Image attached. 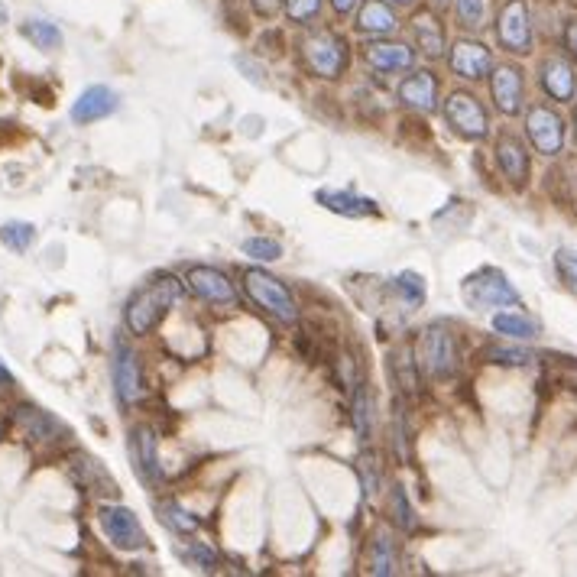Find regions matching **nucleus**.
Returning a JSON list of instances; mask_svg holds the SVG:
<instances>
[{"mask_svg": "<svg viewBox=\"0 0 577 577\" xmlns=\"http://www.w3.org/2000/svg\"><path fill=\"white\" fill-rule=\"evenodd\" d=\"M179 299H182V283H179L176 276H169V273L156 276V279H150L146 286H140V289L127 299V312H124L130 334H137V338H146V334H150V331L159 325V321L166 318V312H169V308L176 305Z\"/></svg>", "mask_w": 577, "mask_h": 577, "instance_id": "nucleus-1", "label": "nucleus"}, {"mask_svg": "<svg viewBox=\"0 0 577 577\" xmlns=\"http://www.w3.org/2000/svg\"><path fill=\"white\" fill-rule=\"evenodd\" d=\"M302 59L318 78H341L351 69V43L334 30H315L302 39Z\"/></svg>", "mask_w": 577, "mask_h": 577, "instance_id": "nucleus-2", "label": "nucleus"}, {"mask_svg": "<svg viewBox=\"0 0 577 577\" xmlns=\"http://www.w3.org/2000/svg\"><path fill=\"white\" fill-rule=\"evenodd\" d=\"M464 302L477 308V312H490V308H519L522 299L513 289V283L506 279V273L493 270V266H483V270L471 273L461 283Z\"/></svg>", "mask_w": 577, "mask_h": 577, "instance_id": "nucleus-3", "label": "nucleus"}, {"mask_svg": "<svg viewBox=\"0 0 577 577\" xmlns=\"http://www.w3.org/2000/svg\"><path fill=\"white\" fill-rule=\"evenodd\" d=\"M244 289L253 302H257L266 315H273L279 325H295L299 321V305H295L292 292L286 289L283 279H276L266 270H244Z\"/></svg>", "mask_w": 577, "mask_h": 577, "instance_id": "nucleus-4", "label": "nucleus"}, {"mask_svg": "<svg viewBox=\"0 0 577 577\" xmlns=\"http://www.w3.org/2000/svg\"><path fill=\"white\" fill-rule=\"evenodd\" d=\"M445 120L448 127L464 140H487L490 133V114L471 91H451L445 101Z\"/></svg>", "mask_w": 577, "mask_h": 577, "instance_id": "nucleus-5", "label": "nucleus"}, {"mask_svg": "<svg viewBox=\"0 0 577 577\" xmlns=\"http://www.w3.org/2000/svg\"><path fill=\"white\" fill-rule=\"evenodd\" d=\"M98 522L107 535V542L120 552H140V548H150V539H146L143 522L137 519V513L127 506H101L98 509Z\"/></svg>", "mask_w": 577, "mask_h": 577, "instance_id": "nucleus-6", "label": "nucleus"}, {"mask_svg": "<svg viewBox=\"0 0 577 577\" xmlns=\"http://www.w3.org/2000/svg\"><path fill=\"white\" fill-rule=\"evenodd\" d=\"M496 39L513 56H529L532 52V17L526 0H506L496 13Z\"/></svg>", "mask_w": 577, "mask_h": 577, "instance_id": "nucleus-7", "label": "nucleus"}, {"mask_svg": "<svg viewBox=\"0 0 577 577\" xmlns=\"http://www.w3.org/2000/svg\"><path fill=\"white\" fill-rule=\"evenodd\" d=\"M419 357H422V367L428 370V377L435 380H451L454 373H458V344H454V334L441 325L425 328Z\"/></svg>", "mask_w": 577, "mask_h": 577, "instance_id": "nucleus-8", "label": "nucleus"}, {"mask_svg": "<svg viewBox=\"0 0 577 577\" xmlns=\"http://www.w3.org/2000/svg\"><path fill=\"white\" fill-rule=\"evenodd\" d=\"M565 120L548 104H532L526 111V137L542 156H558L565 150Z\"/></svg>", "mask_w": 577, "mask_h": 577, "instance_id": "nucleus-9", "label": "nucleus"}, {"mask_svg": "<svg viewBox=\"0 0 577 577\" xmlns=\"http://www.w3.org/2000/svg\"><path fill=\"white\" fill-rule=\"evenodd\" d=\"M490 95H493V104L500 114H506V117L522 114V101H526V72H522L516 62L493 65Z\"/></svg>", "mask_w": 577, "mask_h": 577, "instance_id": "nucleus-10", "label": "nucleus"}, {"mask_svg": "<svg viewBox=\"0 0 577 577\" xmlns=\"http://www.w3.org/2000/svg\"><path fill=\"white\" fill-rule=\"evenodd\" d=\"M448 65L454 75L464 78V82H480V78H487L493 72V52L487 43H480V39L464 36L451 46Z\"/></svg>", "mask_w": 577, "mask_h": 577, "instance_id": "nucleus-11", "label": "nucleus"}, {"mask_svg": "<svg viewBox=\"0 0 577 577\" xmlns=\"http://www.w3.org/2000/svg\"><path fill=\"white\" fill-rule=\"evenodd\" d=\"M360 56L370 65V69L377 72H409L412 62H415V49L409 43H402V39H389V36H373L370 43H364L360 49Z\"/></svg>", "mask_w": 577, "mask_h": 577, "instance_id": "nucleus-12", "label": "nucleus"}, {"mask_svg": "<svg viewBox=\"0 0 577 577\" xmlns=\"http://www.w3.org/2000/svg\"><path fill=\"white\" fill-rule=\"evenodd\" d=\"M185 286H189L198 299H205L211 305H234L237 302V289L221 270L214 266H189L185 270Z\"/></svg>", "mask_w": 577, "mask_h": 577, "instance_id": "nucleus-13", "label": "nucleus"}, {"mask_svg": "<svg viewBox=\"0 0 577 577\" xmlns=\"http://www.w3.org/2000/svg\"><path fill=\"white\" fill-rule=\"evenodd\" d=\"M114 389H117V399L124 402V406H133V402H140V396H143L140 357L120 341H117V351H114Z\"/></svg>", "mask_w": 577, "mask_h": 577, "instance_id": "nucleus-14", "label": "nucleus"}, {"mask_svg": "<svg viewBox=\"0 0 577 577\" xmlns=\"http://www.w3.org/2000/svg\"><path fill=\"white\" fill-rule=\"evenodd\" d=\"M409 30H412V39H415V46H419V52L425 59H445V23L438 20V13L432 7H422L415 17L409 20Z\"/></svg>", "mask_w": 577, "mask_h": 577, "instance_id": "nucleus-15", "label": "nucleus"}, {"mask_svg": "<svg viewBox=\"0 0 577 577\" xmlns=\"http://www.w3.org/2000/svg\"><path fill=\"white\" fill-rule=\"evenodd\" d=\"M496 163H500V172L503 179H509V185L522 189V185L529 182V153L516 133L503 130L500 137H496Z\"/></svg>", "mask_w": 577, "mask_h": 577, "instance_id": "nucleus-16", "label": "nucleus"}, {"mask_svg": "<svg viewBox=\"0 0 577 577\" xmlns=\"http://www.w3.org/2000/svg\"><path fill=\"white\" fill-rule=\"evenodd\" d=\"M354 30L360 36H393L399 30L396 7L386 4V0H360V7L354 10Z\"/></svg>", "mask_w": 577, "mask_h": 577, "instance_id": "nucleus-17", "label": "nucleus"}, {"mask_svg": "<svg viewBox=\"0 0 577 577\" xmlns=\"http://www.w3.org/2000/svg\"><path fill=\"white\" fill-rule=\"evenodd\" d=\"M539 82H542V91L552 101L558 104H568L577 91V72L568 59L561 56H548L542 65H539Z\"/></svg>", "mask_w": 577, "mask_h": 577, "instance_id": "nucleus-18", "label": "nucleus"}, {"mask_svg": "<svg viewBox=\"0 0 577 577\" xmlns=\"http://www.w3.org/2000/svg\"><path fill=\"white\" fill-rule=\"evenodd\" d=\"M399 101L412 107V111H422V114H432L438 107V78L435 72L419 69V72H409L406 78L399 82Z\"/></svg>", "mask_w": 577, "mask_h": 577, "instance_id": "nucleus-19", "label": "nucleus"}, {"mask_svg": "<svg viewBox=\"0 0 577 577\" xmlns=\"http://www.w3.org/2000/svg\"><path fill=\"white\" fill-rule=\"evenodd\" d=\"M130 461L137 464V471L146 483H159V477H163L156 454V432L150 425H137L130 432Z\"/></svg>", "mask_w": 577, "mask_h": 577, "instance_id": "nucleus-20", "label": "nucleus"}, {"mask_svg": "<svg viewBox=\"0 0 577 577\" xmlns=\"http://www.w3.org/2000/svg\"><path fill=\"white\" fill-rule=\"evenodd\" d=\"M120 107V98L114 95L107 85H95L82 91V98L72 104V120L75 124H95V120H104L107 114H114Z\"/></svg>", "mask_w": 577, "mask_h": 577, "instance_id": "nucleus-21", "label": "nucleus"}, {"mask_svg": "<svg viewBox=\"0 0 577 577\" xmlns=\"http://www.w3.org/2000/svg\"><path fill=\"white\" fill-rule=\"evenodd\" d=\"M72 474H75V480L82 483L85 490H91V493H101V496H117V493H120L114 477L101 467V461L88 458V454H75V458H72Z\"/></svg>", "mask_w": 577, "mask_h": 577, "instance_id": "nucleus-22", "label": "nucleus"}, {"mask_svg": "<svg viewBox=\"0 0 577 577\" xmlns=\"http://www.w3.org/2000/svg\"><path fill=\"white\" fill-rule=\"evenodd\" d=\"M318 205H325L334 214H344V218H367V214H380L377 201L364 198V195H354V192H318Z\"/></svg>", "mask_w": 577, "mask_h": 577, "instance_id": "nucleus-23", "label": "nucleus"}, {"mask_svg": "<svg viewBox=\"0 0 577 577\" xmlns=\"http://www.w3.org/2000/svg\"><path fill=\"white\" fill-rule=\"evenodd\" d=\"M367 571L370 574H396V542L386 526L373 532L370 552H367Z\"/></svg>", "mask_w": 577, "mask_h": 577, "instance_id": "nucleus-24", "label": "nucleus"}, {"mask_svg": "<svg viewBox=\"0 0 577 577\" xmlns=\"http://www.w3.org/2000/svg\"><path fill=\"white\" fill-rule=\"evenodd\" d=\"M493 331L506 334V338H516V341H532V338H539V321L522 312H500V315H493Z\"/></svg>", "mask_w": 577, "mask_h": 577, "instance_id": "nucleus-25", "label": "nucleus"}, {"mask_svg": "<svg viewBox=\"0 0 577 577\" xmlns=\"http://www.w3.org/2000/svg\"><path fill=\"white\" fill-rule=\"evenodd\" d=\"M17 422H20V428L26 435L39 438V441H49V438H56V432H62V425L52 419L49 412H39V409H30V406L17 409Z\"/></svg>", "mask_w": 577, "mask_h": 577, "instance_id": "nucleus-26", "label": "nucleus"}, {"mask_svg": "<svg viewBox=\"0 0 577 577\" xmlns=\"http://www.w3.org/2000/svg\"><path fill=\"white\" fill-rule=\"evenodd\" d=\"M156 513H159V519H163L176 535H195L198 526H201V522L189 513V509H182L179 503H172V500L156 503Z\"/></svg>", "mask_w": 577, "mask_h": 577, "instance_id": "nucleus-27", "label": "nucleus"}, {"mask_svg": "<svg viewBox=\"0 0 577 577\" xmlns=\"http://www.w3.org/2000/svg\"><path fill=\"white\" fill-rule=\"evenodd\" d=\"M20 33L30 39L36 49H43V52H52V49L62 46V30H59L56 23H49V20H26Z\"/></svg>", "mask_w": 577, "mask_h": 577, "instance_id": "nucleus-28", "label": "nucleus"}, {"mask_svg": "<svg viewBox=\"0 0 577 577\" xmlns=\"http://www.w3.org/2000/svg\"><path fill=\"white\" fill-rule=\"evenodd\" d=\"M389 516H393V526H399L402 532H415V526H419L409 496H406V490H402V483H393V493H389Z\"/></svg>", "mask_w": 577, "mask_h": 577, "instance_id": "nucleus-29", "label": "nucleus"}, {"mask_svg": "<svg viewBox=\"0 0 577 577\" xmlns=\"http://www.w3.org/2000/svg\"><path fill=\"white\" fill-rule=\"evenodd\" d=\"M354 428H357L360 441H370V435H373V393H370L367 383L360 386L357 396H354Z\"/></svg>", "mask_w": 577, "mask_h": 577, "instance_id": "nucleus-30", "label": "nucleus"}, {"mask_svg": "<svg viewBox=\"0 0 577 577\" xmlns=\"http://www.w3.org/2000/svg\"><path fill=\"white\" fill-rule=\"evenodd\" d=\"M0 240H4V247H7V250L23 253V250H30V247H33L36 227H33V224H26V221H10V224L0 227Z\"/></svg>", "mask_w": 577, "mask_h": 577, "instance_id": "nucleus-31", "label": "nucleus"}, {"mask_svg": "<svg viewBox=\"0 0 577 577\" xmlns=\"http://www.w3.org/2000/svg\"><path fill=\"white\" fill-rule=\"evenodd\" d=\"M393 292H396L409 308H415V305L425 302V279H422L419 273L406 270V273H399V276L393 279Z\"/></svg>", "mask_w": 577, "mask_h": 577, "instance_id": "nucleus-32", "label": "nucleus"}, {"mask_svg": "<svg viewBox=\"0 0 577 577\" xmlns=\"http://www.w3.org/2000/svg\"><path fill=\"white\" fill-rule=\"evenodd\" d=\"M454 17L464 26V30H483L487 23V0H454Z\"/></svg>", "mask_w": 577, "mask_h": 577, "instance_id": "nucleus-33", "label": "nucleus"}, {"mask_svg": "<svg viewBox=\"0 0 577 577\" xmlns=\"http://www.w3.org/2000/svg\"><path fill=\"white\" fill-rule=\"evenodd\" d=\"M325 0H283V13L292 26H312L321 17Z\"/></svg>", "mask_w": 577, "mask_h": 577, "instance_id": "nucleus-34", "label": "nucleus"}, {"mask_svg": "<svg viewBox=\"0 0 577 577\" xmlns=\"http://www.w3.org/2000/svg\"><path fill=\"white\" fill-rule=\"evenodd\" d=\"M357 474H360V487H364V496H367V500H373V496L380 493V483H383V471H380L377 454L367 451L364 458L357 461Z\"/></svg>", "mask_w": 577, "mask_h": 577, "instance_id": "nucleus-35", "label": "nucleus"}, {"mask_svg": "<svg viewBox=\"0 0 577 577\" xmlns=\"http://www.w3.org/2000/svg\"><path fill=\"white\" fill-rule=\"evenodd\" d=\"M244 253L260 263H276L283 257V244L276 237H247L244 240Z\"/></svg>", "mask_w": 577, "mask_h": 577, "instance_id": "nucleus-36", "label": "nucleus"}, {"mask_svg": "<svg viewBox=\"0 0 577 577\" xmlns=\"http://www.w3.org/2000/svg\"><path fill=\"white\" fill-rule=\"evenodd\" d=\"M483 357H487L490 364H500V367H529L532 360H535L529 351H522V347H503V344L487 347Z\"/></svg>", "mask_w": 577, "mask_h": 577, "instance_id": "nucleus-37", "label": "nucleus"}, {"mask_svg": "<svg viewBox=\"0 0 577 577\" xmlns=\"http://www.w3.org/2000/svg\"><path fill=\"white\" fill-rule=\"evenodd\" d=\"M389 360H393L399 383L406 386V393H412V389L419 386V377H415V364H419V360H412V347H396Z\"/></svg>", "mask_w": 577, "mask_h": 577, "instance_id": "nucleus-38", "label": "nucleus"}, {"mask_svg": "<svg viewBox=\"0 0 577 577\" xmlns=\"http://www.w3.org/2000/svg\"><path fill=\"white\" fill-rule=\"evenodd\" d=\"M555 270L561 276V283L577 292V253L574 250H558L555 253Z\"/></svg>", "mask_w": 577, "mask_h": 577, "instance_id": "nucleus-39", "label": "nucleus"}, {"mask_svg": "<svg viewBox=\"0 0 577 577\" xmlns=\"http://www.w3.org/2000/svg\"><path fill=\"white\" fill-rule=\"evenodd\" d=\"M182 555H185V558H192V561H198V568H201V571H214V565H218V555H214L208 545H192V548H185Z\"/></svg>", "mask_w": 577, "mask_h": 577, "instance_id": "nucleus-40", "label": "nucleus"}, {"mask_svg": "<svg viewBox=\"0 0 577 577\" xmlns=\"http://www.w3.org/2000/svg\"><path fill=\"white\" fill-rule=\"evenodd\" d=\"M250 7H253V13H257V17L273 20L276 13L283 10V0H250Z\"/></svg>", "mask_w": 577, "mask_h": 577, "instance_id": "nucleus-41", "label": "nucleus"}, {"mask_svg": "<svg viewBox=\"0 0 577 577\" xmlns=\"http://www.w3.org/2000/svg\"><path fill=\"white\" fill-rule=\"evenodd\" d=\"M331 10L338 13V17H351V13L360 7V0H328Z\"/></svg>", "mask_w": 577, "mask_h": 577, "instance_id": "nucleus-42", "label": "nucleus"}, {"mask_svg": "<svg viewBox=\"0 0 577 577\" xmlns=\"http://www.w3.org/2000/svg\"><path fill=\"white\" fill-rule=\"evenodd\" d=\"M565 49L571 52V59L577 62V20H571L565 26Z\"/></svg>", "mask_w": 577, "mask_h": 577, "instance_id": "nucleus-43", "label": "nucleus"}, {"mask_svg": "<svg viewBox=\"0 0 577 577\" xmlns=\"http://www.w3.org/2000/svg\"><path fill=\"white\" fill-rule=\"evenodd\" d=\"M386 4H393V7H415V0H386Z\"/></svg>", "mask_w": 577, "mask_h": 577, "instance_id": "nucleus-44", "label": "nucleus"}, {"mask_svg": "<svg viewBox=\"0 0 577 577\" xmlns=\"http://www.w3.org/2000/svg\"><path fill=\"white\" fill-rule=\"evenodd\" d=\"M0 380H4V383H10L13 377H10V370L4 367V364H0Z\"/></svg>", "mask_w": 577, "mask_h": 577, "instance_id": "nucleus-45", "label": "nucleus"}, {"mask_svg": "<svg viewBox=\"0 0 577 577\" xmlns=\"http://www.w3.org/2000/svg\"><path fill=\"white\" fill-rule=\"evenodd\" d=\"M4 23H7V7L0 4V26H4Z\"/></svg>", "mask_w": 577, "mask_h": 577, "instance_id": "nucleus-46", "label": "nucleus"}, {"mask_svg": "<svg viewBox=\"0 0 577 577\" xmlns=\"http://www.w3.org/2000/svg\"><path fill=\"white\" fill-rule=\"evenodd\" d=\"M435 7H445V4H451V0H432Z\"/></svg>", "mask_w": 577, "mask_h": 577, "instance_id": "nucleus-47", "label": "nucleus"}, {"mask_svg": "<svg viewBox=\"0 0 577 577\" xmlns=\"http://www.w3.org/2000/svg\"><path fill=\"white\" fill-rule=\"evenodd\" d=\"M574 137H577V111H574Z\"/></svg>", "mask_w": 577, "mask_h": 577, "instance_id": "nucleus-48", "label": "nucleus"}]
</instances>
